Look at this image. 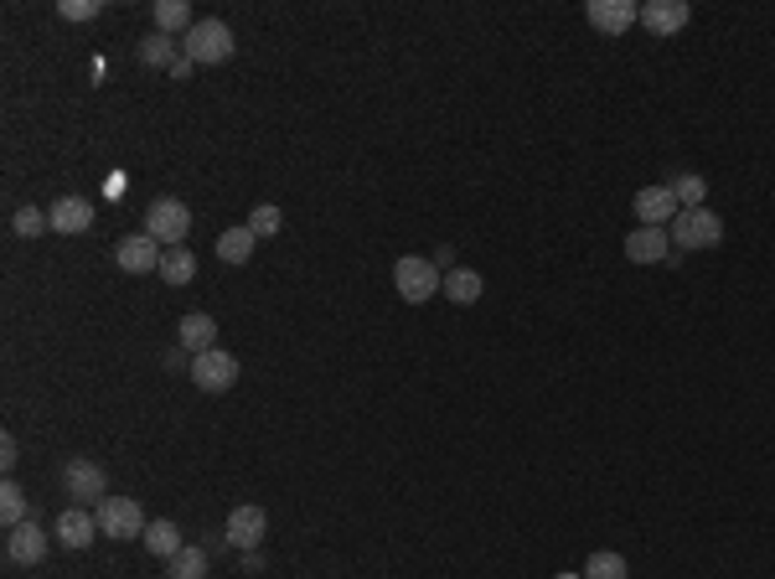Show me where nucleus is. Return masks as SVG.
<instances>
[{"instance_id": "16", "label": "nucleus", "mask_w": 775, "mask_h": 579, "mask_svg": "<svg viewBox=\"0 0 775 579\" xmlns=\"http://www.w3.org/2000/svg\"><path fill=\"white\" fill-rule=\"evenodd\" d=\"M94 539H99V518H94V512L68 507V512L58 518V543L62 548H73V554H78V548H88Z\"/></svg>"}, {"instance_id": "5", "label": "nucleus", "mask_w": 775, "mask_h": 579, "mask_svg": "<svg viewBox=\"0 0 775 579\" xmlns=\"http://www.w3.org/2000/svg\"><path fill=\"white\" fill-rule=\"evenodd\" d=\"M94 518H99V533H104V539H114V543L145 539V512H140L135 497H104Z\"/></svg>"}, {"instance_id": "1", "label": "nucleus", "mask_w": 775, "mask_h": 579, "mask_svg": "<svg viewBox=\"0 0 775 579\" xmlns=\"http://www.w3.org/2000/svg\"><path fill=\"white\" fill-rule=\"evenodd\" d=\"M233 26L228 21H218V16H207V21H197L192 32H186V41H181V52L192 62H202V68H218V62H228L233 58Z\"/></svg>"}, {"instance_id": "6", "label": "nucleus", "mask_w": 775, "mask_h": 579, "mask_svg": "<svg viewBox=\"0 0 775 579\" xmlns=\"http://www.w3.org/2000/svg\"><path fill=\"white\" fill-rule=\"evenodd\" d=\"M192 383H197L202 394H228L239 383V358L222 352V347L202 352V358H192Z\"/></svg>"}, {"instance_id": "3", "label": "nucleus", "mask_w": 775, "mask_h": 579, "mask_svg": "<svg viewBox=\"0 0 775 579\" xmlns=\"http://www.w3.org/2000/svg\"><path fill=\"white\" fill-rule=\"evenodd\" d=\"M145 233L156 243H166V249H181L186 233H192V207L181 197H156L145 207Z\"/></svg>"}, {"instance_id": "4", "label": "nucleus", "mask_w": 775, "mask_h": 579, "mask_svg": "<svg viewBox=\"0 0 775 579\" xmlns=\"http://www.w3.org/2000/svg\"><path fill=\"white\" fill-rule=\"evenodd\" d=\"M393 285H398V295L409 300V305H424L429 295H439L445 290V275L435 269V260H398L393 264Z\"/></svg>"}, {"instance_id": "19", "label": "nucleus", "mask_w": 775, "mask_h": 579, "mask_svg": "<svg viewBox=\"0 0 775 579\" xmlns=\"http://www.w3.org/2000/svg\"><path fill=\"white\" fill-rule=\"evenodd\" d=\"M156 275L171 285V290L192 285V280H197V260H192V249H166V254H160V269H156Z\"/></svg>"}, {"instance_id": "25", "label": "nucleus", "mask_w": 775, "mask_h": 579, "mask_svg": "<svg viewBox=\"0 0 775 579\" xmlns=\"http://www.w3.org/2000/svg\"><path fill=\"white\" fill-rule=\"evenodd\" d=\"M667 186H673L677 207H703V197H709V181L698 177V171H677Z\"/></svg>"}, {"instance_id": "29", "label": "nucleus", "mask_w": 775, "mask_h": 579, "mask_svg": "<svg viewBox=\"0 0 775 579\" xmlns=\"http://www.w3.org/2000/svg\"><path fill=\"white\" fill-rule=\"evenodd\" d=\"M11 228H16L21 239H37V233H47V228H52V218H47L41 207H21L16 218H11Z\"/></svg>"}, {"instance_id": "23", "label": "nucleus", "mask_w": 775, "mask_h": 579, "mask_svg": "<svg viewBox=\"0 0 775 579\" xmlns=\"http://www.w3.org/2000/svg\"><path fill=\"white\" fill-rule=\"evenodd\" d=\"M166 579H207V548H181L177 559H166Z\"/></svg>"}, {"instance_id": "32", "label": "nucleus", "mask_w": 775, "mask_h": 579, "mask_svg": "<svg viewBox=\"0 0 775 579\" xmlns=\"http://www.w3.org/2000/svg\"><path fill=\"white\" fill-rule=\"evenodd\" d=\"M435 269H445V275L456 269V249H450V243H445V249H435Z\"/></svg>"}, {"instance_id": "27", "label": "nucleus", "mask_w": 775, "mask_h": 579, "mask_svg": "<svg viewBox=\"0 0 775 579\" xmlns=\"http://www.w3.org/2000/svg\"><path fill=\"white\" fill-rule=\"evenodd\" d=\"M584 579H631V564L620 559V554H610V548H600L584 564Z\"/></svg>"}, {"instance_id": "33", "label": "nucleus", "mask_w": 775, "mask_h": 579, "mask_svg": "<svg viewBox=\"0 0 775 579\" xmlns=\"http://www.w3.org/2000/svg\"><path fill=\"white\" fill-rule=\"evenodd\" d=\"M192 68H197V62H192L186 52H181V58L171 62V79H192Z\"/></svg>"}, {"instance_id": "12", "label": "nucleus", "mask_w": 775, "mask_h": 579, "mask_svg": "<svg viewBox=\"0 0 775 579\" xmlns=\"http://www.w3.org/2000/svg\"><path fill=\"white\" fill-rule=\"evenodd\" d=\"M47 548H52V539L37 528V518H26L21 528H11V533H5V559H11V564H26V569H32V564L47 559Z\"/></svg>"}, {"instance_id": "13", "label": "nucleus", "mask_w": 775, "mask_h": 579, "mask_svg": "<svg viewBox=\"0 0 775 579\" xmlns=\"http://www.w3.org/2000/svg\"><path fill=\"white\" fill-rule=\"evenodd\" d=\"M693 21V5L688 0H652V5H641V26L652 32V37H673Z\"/></svg>"}, {"instance_id": "2", "label": "nucleus", "mask_w": 775, "mask_h": 579, "mask_svg": "<svg viewBox=\"0 0 775 579\" xmlns=\"http://www.w3.org/2000/svg\"><path fill=\"white\" fill-rule=\"evenodd\" d=\"M667 233H673V249H718L724 243V218L714 207H682L667 222Z\"/></svg>"}, {"instance_id": "15", "label": "nucleus", "mask_w": 775, "mask_h": 579, "mask_svg": "<svg viewBox=\"0 0 775 579\" xmlns=\"http://www.w3.org/2000/svg\"><path fill=\"white\" fill-rule=\"evenodd\" d=\"M667 254H673V233L667 228H637L626 239V260L631 264H662Z\"/></svg>"}, {"instance_id": "14", "label": "nucleus", "mask_w": 775, "mask_h": 579, "mask_svg": "<svg viewBox=\"0 0 775 579\" xmlns=\"http://www.w3.org/2000/svg\"><path fill=\"white\" fill-rule=\"evenodd\" d=\"M47 218H52V233L73 239V233H88V228H94V202L88 197H62V202L47 207Z\"/></svg>"}, {"instance_id": "24", "label": "nucleus", "mask_w": 775, "mask_h": 579, "mask_svg": "<svg viewBox=\"0 0 775 579\" xmlns=\"http://www.w3.org/2000/svg\"><path fill=\"white\" fill-rule=\"evenodd\" d=\"M181 52L177 47H171V37H166V32H150V37L140 41V62H145V68H166V73H171V62H177Z\"/></svg>"}, {"instance_id": "10", "label": "nucleus", "mask_w": 775, "mask_h": 579, "mask_svg": "<svg viewBox=\"0 0 775 579\" xmlns=\"http://www.w3.org/2000/svg\"><path fill=\"white\" fill-rule=\"evenodd\" d=\"M631 207H637V218H641V228H667V222L682 213L677 207V197H673V186L667 181H656V186H641L637 197H631Z\"/></svg>"}, {"instance_id": "21", "label": "nucleus", "mask_w": 775, "mask_h": 579, "mask_svg": "<svg viewBox=\"0 0 775 579\" xmlns=\"http://www.w3.org/2000/svg\"><path fill=\"white\" fill-rule=\"evenodd\" d=\"M254 228H249V222H243V228H228V233H222L218 239V260L222 264H249L254 260Z\"/></svg>"}, {"instance_id": "7", "label": "nucleus", "mask_w": 775, "mask_h": 579, "mask_svg": "<svg viewBox=\"0 0 775 579\" xmlns=\"http://www.w3.org/2000/svg\"><path fill=\"white\" fill-rule=\"evenodd\" d=\"M62 486H68L73 507H83V502H94V507H99V502L109 497V477H104L99 460H68V471H62Z\"/></svg>"}, {"instance_id": "20", "label": "nucleus", "mask_w": 775, "mask_h": 579, "mask_svg": "<svg viewBox=\"0 0 775 579\" xmlns=\"http://www.w3.org/2000/svg\"><path fill=\"white\" fill-rule=\"evenodd\" d=\"M481 290H486V280H481L476 269H450L445 275V300L450 305H476Z\"/></svg>"}, {"instance_id": "28", "label": "nucleus", "mask_w": 775, "mask_h": 579, "mask_svg": "<svg viewBox=\"0 0 775 579\" xmlns=\"http://www.w3.org/2000/svg\"><path fill=\"white\" fill-rule=\"evenodd\" d=\"M279 222H284V218H279V207H275V202H258L254 213H249V228H254V239H275V233H279Z\"/></svg>"}, {"instance_id": "11", "label": "nucleus", "mask_w": 775, "mask_h": 579, "mask_svg": "<svg viewBox=\"0 0 775 579\" xmlns=\"http://www.w3.org/2000/svg\"><path fill=\"white\" fill-rule=\"evenodd\" d=\"M160 249L150 233H130V239L114 243V264H120L124 275H150V269H160Z\"/></svg>"}, {"instance_id": "31", "label": "nucleus", "mask_w": 775, "mask_h": 579, "mask_svg": "<svg viewBox=\"0 0 775 579\" xmlns=\"http://www.w3.org/2000/svg\"><path fill=\"white\" fill-rule=\"evenodd\" d=\"M16 460H21L16 435H5V439H0V466H5V471H16Z\"/></svg>"}, {"instance_id": "17", "label": "nucleus", "mask_w": 775, "mask_h": 579, "mask_svg": "<svg viewBox=\"0 0 775 579\" xmlns=\"http://www.w3.org/2000/svg\"><path fill=\"white\" fill-rule=\"evenodd\" d=\"M218 347V321L202 316V311H192V316H181V352H192V358H202V352H213Z\"/></svg>"}, {"instance_id": "26", "label": "nucleus", "mask_w": 775, "mask_h": 579, "mask_svg": "<svg viewBox=\"0 0 775 579\" xmlns=\"http://www.w3.org/2000/svg\"><path fill=\"white\" fill-rule=\"evenodd\" d=\"M26 518H32V512H26V492H21L16 481H5V486H0V522H5V533L21 528Z\"/></svg>"}, {"instance_id": "18", "label": "nucleus", "mask_w": 775, "mask_h": 579, "mask_svg": "<svg viewBox=\"0 0 775 579\" xmlns=\"http://www.w3.org/2000/svg\"><path fill=\"white\" fill-rule=\"evenodd\" d=\"M145 548H150V554H156V559H177L181 548H186V543H181V528L171 518H156V522H145Z\"/></svg>"}, {"instance_id": "22", "label": "nucleus", "mask_w": 775, "mask_h": 579, "mask_svg": "<svg viewBox=\"0 0 775 579\" xmlns=\"http://www.w3.org/2000/svg\"><path fill=\"white\" fill-rule=\"evenodd\" d=\"M197 21H192V5L186 0H156V32H192Z\"/></svg>"}, {"instance_id": "30", "label": "nucleus", "mask_w": 775, "mask_h": 579, "mask_svg": "<svg viewBox=\"0 0 775 579\" xmlns=\"http://www.w3.org/2000/svg\"><path fill=\"white\" fill-rule=\"evenodd\" d=\"M99 11H104L99 0H58V16L62 21H94Z\"/></svg>"}, {"instance_id": "9", "label": "nucleus", "mask_w": 775, "mask_h": 579, "mask_svg": "<svg viewBox=\"0 0 775 579\" xmlns=\"http://www.w3.org/2000/svg\"><path fill=\"white\" fill-rule=\"evenodd\" d=\"M584 16H590V26L605 32V37H626V32L641 21V5L637 0H590Z\"/></svg>"}, {"instance_id": "8", "label": "nucleus", "mask_w": 775, "mask_h": 579, "mask_svg": "<svg viewBox=\"0 0 775 579\" xmlns=\"http://www.w3.org/2000/svg\"><path fill=\"white\" fill-rule=\"evenodd\" d=\"M264 533H269V512L249 502V507H233V512H228V533H222V539L233 543V548H243V554H254L258 543H264Z\"/></svg>"}]
</instances>
